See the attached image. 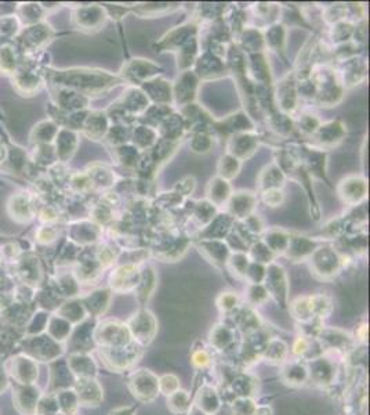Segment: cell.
I'll list each match as a JSON object with an SVG mask.
<instances>
[{
    "instance_id": "1",
    "label": "cell",
    "mask_w": 370,
    "mask_h": 415,
    "mask_svg": "<svg viewBox=\"0 0 370 415\" xmlns=\"http://www.w3.org/2000/svg\"><path fill=\"white\" fill-rule=\"evenodd\" d=\"M129 388L135 397L142 403H151L158 397L159 393V379L158 376L148 371L139 369L135 372L129 381Z\"/></svg>"
},
{
    "instance_id": "2",
    "label": "cell",
    "mask_w": 370,
    "mask_h": 415,
    "mask_svg": "<svg viewBox=\"0 0 370 415\" xmlns=\"http://www.w3.org/2000/svg\"><path fill=\"white\" fill-rule=\"evenodd\" d=\"M132 339L139 346L149 345L158 331V322L148 310H139L128 323Z\"/></svg>"
},
{
    "instance_id": "3",
    "label": "cell",
    "mask_w": 370,
    "mask_h": 415,
    "mask_svg": "<svg viewBox=\"0 0 370 415\" xmlns=\"http://www.w3.org/2000/svg\"><path fill=\"white\" fill-rule=\"evenodd\" d=\"M95 341L104 348H121L132 342V335L126 324L119 322H107L95 331Z\"/></svg>"
},
{
    "instance_id": "4",
    "label": "cell",
    "mask_w": 370,
    "mask_h": 415,
    "mask_svg": "<svg viewBox=\"0 0 370 415\" xmlns=\"http://www.w3.org/2000/svg\"><path fill=\"white\" fill-rule=\"evenodd\" d=\"M102 350H104V357L108 366L116 371L132 367L142 356V348L136 342H132L121 348H104Z\"/></svg>"
},
{
    "instance_id": "5",
    "label": "cell",
    "mask_w": 370,
    "mask_h": 415,
    "mask_svg": "<svg viewBox=\"0 0 370 415\" xmlns=\"http://www.w3.org/2000/svg\"><path fill=\"white\" fill-rule=\"evenodd\" d=\"M311 256V269L317 276L322 279L337 276L341 268V261L331 248H321L315 251Z\"/></svg>"
},
{
    "instance_id": "6",
    "label": "cell",
    "mask_w": 370,
    "mask_h": 415,
    "mask_svg": "<svg viewBox=\"0 0 370 415\" xmlns=\"http://www.w3.org/2000/svg\"><path fill=\"white\" fill-rule=\"evenodd\" d=\"M266 289L268 291V294H271L278 303H280L282 308L286 306L287 302V278L285 275V270L278 266V265H271L267 270H266Z\"/></svg>"
},
{
    "instance_id": "7",
    "label": "cell",
    "mask_w": 370,
    "mask_h": 415,
    "mask_svg": "<svg viewBox=\"0 0 370 415\" xmlns=\"http://www.w3.org/2000/svg\"><path fill=\"white\" fill-rule=\"evenodd\" d=\"M366 182L359 176H348L338 185L341 199L350 205H357L366 198Z\"/></svg>"
},
{
    "instance_id": "8",
    "label": "cell",
    "mask_w": 370,
    "mask_h": 415,
    "mask_svg": "<svg viewBox=\"0 0 370 415\" xmlns=\"http://www.w3.org/2000/svg\"><path fill=\"white\" fill-rule=\"evenodd\" d=\"M141 273L136 265H125L116 269L111 277V285L118 292H130L137 288Z\"/></svg>"
},
{
    "instance_id": "9",
    "label": "cell",
    "mask_w": 370,
    "mask_h": 415,
    "mask_svg": "<svg viewBox=\"0 0 370 415\" xmlns=\"http://www.w3.org/2000/svg\"><path fill=\"white\" fill-rule=\"evenodd\" d=\"M79 389L78 397L86 406H98L102 400V389L92 378H82L79 379Z\"/></svg>"
},
{
    "instance_id": "10",
    "label": "cell",
    "mask_w": 370,
    "mask_h": 415,
    "mask_svg": "<svg viewBox=\"0 0 370 415\" xmlns=\"http://www.w3.org/2000/svg\"><path fill=\"white\" fill-rule=\"evenodd\" d=\"M257 144H259L257 138H253L250 135H246V133H242V135L233 136L230 140L228 151L235 158L245 159V158H249L256 151Z\"/></svg>"
},
{
    "instance_id": "11",
    "label": "cell",
    "mask_w": 370,
    "mask_h": 415,
    "mask_svg": "<svg viewBox=\"0 0 370 415\" xmlns=\"http://www.w3.org/2000/svg\"><path fill=\"white\" fill-rule=\"evenodd\" d=\"M308 374L315 383L330 385L336 378V367L327 359H314V362L311 363V369H308Z\"/></svg>"
},
{
    "instance_id": "12",
    "label": "cell",
    "mask_w": 370,
    "mask_h": 415,
    "mask_svg": "<svg viewBox=\"0 0 370 415\" xmlns=\"http://www.w3.org/2000/svg\"><path fill=\"white\" fill-rule=\"evenodd\" d=\"M254 204H256V197L252 192H236L235 195H232L231 201H230V212L233 216L236 218H247L250 216L252 211L254 209Z\"/></svg>"
},
{
    "instance_id": "13",
    "label": "cell",
    "mask_w": 370,
    "mask_h": 415,
    "mask_svg": "<svg viewBox=\"0 0 370 415\" xmlns=\"http://www.w3.org/2000/svg\"><path fill=\"white\" fill-rule=\"evenodd\" d=\"M318 336L329 350H347L351 345V338L340 329H322Z\"/></svg>"
},
{
    "instance_id": "14",
    "label": "cell",
    "mask_w": 370,
    "mask_h": 415,
    "mask_svg": "<svg viewBox=\"0 0 370 415\" xmlns=\"http://www.w3.org/2000/svg\"><path fill=\"white\" fill-rule=\"evenodd\" d=\"M220 406H221L220 396L217 395V392L212 386H203L199 390V393L196 396V406L195 407H198L199 410H202L207 415H213L217 413Z\"/></svg>"
},
{
    "instance_id": "15",
    "label": "cell",
    "mask_w": 370,
    "mask_h": 415,
    "mask_svg": "<svg viewBox=\"0 0 370 415\" xmlns=\"http://www.w3.org/2000/svg\"><path fill=\"white\" fill-rule=\"evenodd\" d=\"M315 241L304 238V237H294L289 239V245H287V256L294 259V261H300L304 259L307 256H311L315 252Z\"/></svg>"
},
{
    "instance_id": "16",
    "label": "cell",
    "mask_w": 370,
    "mask_h": 415,
    "mask_svg": "<svg viewBox=\"0 0 370 415\" xmlns=\"http://www.w3.org/2000/svg\"><path fill=\"white\" fill-rule=\"evenodd\" d=\"M282 376L286 383L292 386H301L308 381L310 374H308V369L304 364H301L300 362H294L283 369Z\"/></svg>"
},
{
    "instance_id": "17",
    "label": "cell",
    "mask_w": 370,
    "mask_h": 415,
    "mask_svg": "<svg viewBox=\"0 0 370 415\" xmlns=\"http://www.w3.org/2000/svg\"><path fill=\"white\" fill-rule=\"evenodd\" d=\"M207 195L212 199V202H214L216 205H221L223 202L228 201L231 197V185L221 179V178H216L210 182V185L207 187Z\"/></svg>"
},
{
    "instance_id": "18",
    "label": "cell",
    "mask_w": 370,
    "mask_h": 415,
    "mask_svg": "<svg viewBox=\"0 0 370 415\" xmlns=\"http://www.w3.org/2000/svg\"><path fill=\"white\" fill-rule=\"evenodd\" d=\"M155 286H156V275L153 273V270L151 268H148L146 270H144L141 273L139 285L136 288L141 305H144L152 296Z\"/></svg>"
},
{
    "instance_id": "19",
    "label": "cell",
    "mask_w": 370,
    "mask_h": 415,
    "mask_svg": "<svg viewBox=\"0 0 370 415\" xmlns=\"http://www.w3.org/2000/svg\"><path fill=\"white\" fill-rule=\"evenodd\" d=\"M196 85H198V81L193 74H191L189 71L183 74L177 82V86H176V97L179 98V101H181V103L191 101L195 94Z\"/></svg>"
},
{
    "instance_id": "20",
    "label": "cell",
    "mask_w": 370,
    "mask_h": 415,
    "mask_svg": "<svg viewBox=\"0 0 370 415\" xmlns=\"http://www.w3.org/2000/svg\"><path fill=\"white\" fill-rule=\"evenodd\" d=\"M210 343L217 350L228 349L233 343V331L227 325H216V328L210 332Z\"/></svg>"
},
{
    "instance_id": "21",
    "label": "cell",
    "mask_w": 370,
    "mask_h": 415,
    "mask_svg": "<svg viewBox=\"0 0 370 415\" xmlns=\"http://www.w3.org/2000/svg\"><path fill=\"white\" fill-rule=\"evenodd\" d=\"M259 180H260V187L264 188V190L279 188L282 185V183H283V180H285V175H283L282 169L278 165L273 164V165L267 166L261 172Z\"/></svg>"
},
{
    "instance_id": "22",
    "label": "cell",
    "mask_w": 370,
    "mask_h": 415,
    "mask_svg": "<svg viewBox=\"0 0 370 415\" xmlns=\"http://www.w3.org/2000/svg\"><path fill=\"white\" fill-rule=\"evenodd\" d=\"M293 84L294 82H290L287 78H285L278 88V103H280V108L283 111H290L294 108L296 89Z\"/></svg>"
},
{
    "instance_id": "23",
    "label": "cell",
    "mask_w": 370,
    "mask_h": 415,
    "mask_svg": "<svg viewBox=\"0 0 370 415\" xmlns=\"http://www.w3.org/2000/svg\"><path fill=\"white\" fill-rule=\"evenodd\" d=\"M292 313H293V317H296L301 323H313L315 319L311 308V298L303 296L294 301L292 303Z\"/></svg>"
},
{
    "instance_id": "24",
    "label": "cell",
    "mask_w": 370,
    "mask_h": 415,
    "mask_svg": "<svg viewBox=\"0 0 370 415\" xmlns=\"http://www.w3.org/2000/svg\"><path fill=\"white\" fill-rule=\"evenodd\" d=\"M287 355V345L282 339H271L267 342L263 356L270 362V363H282Z\"/></svg>"
},
{
    "instance_id": "25",
    "label": "cell",
    "mask_w": 370,
    "mask_h": 415,
    "mask_svg": "<svg viewBox=\"0 0 370 415\" xmlns=\"http://www.w3.org/2000/svg\"><path fill=\"white\" fill-rule=\"evenodd\" d=\"M318 132V138L324 144H336L344 136V126L340 122H329L326 125H321Z\"/></svg>"
},
{
    "instance_id": "26",
    "label": "cell",
    "mask_w": 370,
    "mask_h": 415,
    "mask_svg": "<svg viewBox=\"0 0 370 415\" xmlns=\"http://www.w3.org/2000/svg\"><path fill=\"white\" fill-rule=\"evenodd\" d=\"M167 407L176 413V414H188L189 409L192 407L191 403V396L188 395V392L184 390H177L173 395L167 396Z\"/></svg>"
},
{
    "instance_id": "27",
    "label": "cell",
    "mask_w": 370,
    "mask_h": 415,
    "mask_svg": "<svg viewBox=\"0 0 370 415\" xmlns=\"http://www.w3.org/2000/svg\"><path fill=\"white\" fill-rule=\"evenodd\" d=\"M240 166H242L240 159L235 158L231 154H227L219 162V173H220L221 179L230 180V179H233L239 173Z\"/></svg>"
},
{
    "instance_id": "28",
    "label": "cell",
    "mask_w": 370,
    "mask_h": 415,
    "mask_svg": "<svg viewBox=\"0 0 370 415\" xmlns=\"http://www.w3.org/2000/svg\"><path fill=\"white\" fill-rule=\"evenodd\" d=\"M158 71V67L153 65L149 61L145 60H135L130 65H129V72L128 75L132 77L135 81L136 79H145L151 75H153Z\"/></svg>"
},
{
    "instance_id": "29",
    "label": "cell",
    "mask_w": 370,
    "mask_h": 415,
    "mask_svg": "<svg viewBox=\"0 0 370 415\" xmlns=\"http://www.w3.org/2000/svg\"><path fill=\"white\" fill-rule=\"evenodd\" d=\"M125 98H126L125 105L132 112H141L148 105V100H146L145 94L139 92V91H136V89H132V91L126 93V97Z\"/></svg>"
},
{
    "instance_id": "30",
    "label": "cell",
    "mask_w": 370,
    "mask_h": 415,
    "mask_svg": "<svg viewBox=\"0 0 370 415\" xmlns=\"http://www.w3.org/2000/svg\"><path fill=\"white\" fill-rule=\"evenodd\" d=\"M238 324H239V327H240L247 335H250V334L259 331L261 322H260L257 313H254L253 310H246V312H243V313L239 315Z\"/></svg>"
},
{
    "instance_id": "31",
    "label": "cell",
    "mask_w": 370,
    "mask_h": 415,
    "mask_svg": "<svg viewBox=\"0 0 370 415\" xmlns=\"http://www.w3.org/2000/svg\"><path fill=\"white\" fill-rule=\"evenodd\" d=\"M289 239L287 235H285L283 232H270L266 238V245L268 246V249L274 253V252H283L287 249L289 245Z\"/></svg>"
},
{
    "instance_id": "32",
    "label": "cell",
    "mask_w": 370,
    "mask_h": 415,
    "mask_svg": "<svg viewBox=\"0 0 370 415\" xmlns=\"http://www.w3.org/2000/svg\"><path fill=\"white\" fill-rule=\"evenodd\" d=\"M155 132L148 128V126H139L135 131V136H133V141L139 148H146L149 147L153 141H155Z\"/></svg>"
},
{
    "instance_id": "33",
    "label": "cell",
    "mask_w": 370,
    "mask_h": 415,
    "mask_svg": "<svg viewBox=\"0 0 370 415\" xmlns=\"http://www.w3.org/2000/svg\"><path fill=\"white\" fill-rule=\"evenodd\" d=\"M212 138L203 132L196 133L191 140V150L196 154H206L212 148Z\"/></svg>"
},
{
    "instance_id": "34",
    "label": "cell",
    "mask_w": 370,
    "mask_h": 415,
    "mask_svg": "<svg viewBox=\"0 0 370 415\" xmlns=\"http://www.w3.org/2000/svg\"><path fill=\"white\" fill-rule=\"evenodd\" d=\"M159 390L163 392L166 396L173 395L174 392L180 390V379L173 374H166L159 379Z\"/></svg>"
},
{
    "instance_id": "35",
    "label": "cell",
    "mask_w": 370,
    "mask_h": 415,
    "mask_svg": "<svg viewBox=\"0 0 370 415\" xmlns=\"http://www.w3.org/2000/svg\"><path fill=\"white\" fill-rule=\"evenodd\" d=\"M247 296L253 305H261L268 299V291L260 284H252L249 286Z\"/></svg>"
},
{
    "instance_id": "36",
    "label": "cell",
    "mask_w": 370,
    "mask_h": 415,
    "mask_svg": "<svg viewBox=\"0 0 370 415\" xmlns=\"http://www.w3.org/2000/svg\"><path fill=\"white\" fill-rule=\"evenodd\" d=\"M267 44L277 50H283V44H285V29L282 25L273 27L270 32H267Z\"/></svg>"
},
{
    "instance_id": "37",
    "label": "cell",
    "mask_w": 370,
    "mask_h": 415,
    "mask_svg": "<svg viewBox=\"0 0 370 415\" xmlns=\"http://www.w3.org/2000/svg\"><path fill=\"white\" fill-rule=\"evenodd\" d=\"M256 407L249 397H239L233 402V415H254Z\"/></svg>"
},
{
    "instance_id": "38",
    "label": "cell",
    "mask_w": 370,
    "mask_h": 415,
    "mask_svg": "<svg viewBox=\"0 0 370 415\" xmlns=\"http://www.w3.org/2000/svg\"><path fill=\"white\" fill-rule=\"evenodd\" d=\"M230 265L232 266V273L236 275L238 277H246V272H247V258L246 255L242 253H235L232 255L230 259Z\"/></svg>"
},
{
    "instance_id": "39",
    "label": "cell",
    "mask_w": 370,
    "mask_h": 415,
    "mask_svg": "<svg viewBox=\"0 0 370 415\" xmlns=\"http://www.w3.org/2000/svg\"><path fill=\"white\" fill-rule=\"evenodd\" d=\"M285 199V194L280 188H270V190H264L263 192V201L268 205V206H279Z\"/></svg>"
},
{
    "instance_id": "40",
    "label": "cell",
    "mask_w": 370,
    "mask_h": 415,
    "mask_svg": "<svg viewBox=\"0 0 370 415\" xmlns=\"http://www.w3.org/2000/svg\"><path fill=\"white\" fill-rule=\"evenodd\" d=\"M252 255L253 258L256 259V263L259 262H271V259L274 258V253L268 249V246L264 244V242H259L253 246V251H252Z\"/></svg>"
},
{
    "instance_id": "41",
    "label": "cell",
    "mask_w": 370,
    "mask_h": 415,
    "mask_svg": "<svg viewBox=\"0 0 370 415\" xmlns=\"http://www.w3.org/2000/svg\"><path fill=\"white\" fill-rule=\"evenodd\" d=\"M321 126L320 119H317L313 115H303L300 119V131H303L304 133H315Z\"/></svg>"
},
{
    "instance_id": "42",
    "label": "cell",
    "mask_w": 370,
    "mask_h": 415,
    "mask_svg": "<svg viewBox=\"0 0 370 415\" xmlns=\"http://www.w3.org/2000/svg\"><path fill=\"white\" fill-rule=\"evenodd\" d=\"M217 303H219V308H220L223 312L230 313L232 310H235L236 306H238V296H236L235 294H232V292H226V294H223V295L219 298Z\"/></svg>"
},
{
    "instance_id": "43",
    "label": "cell",
    "mask_w": 370,
    "mask_h": 415,
    "mask_svg": "<svg viewBox=\"0 0 370 415\" xmlns=\"http://www.w3.org/2000/svg\"><path fill=\"white\" fill-rule=\"evenodd\" d=\"M192 364L196 369H209L210 364H212V356L205 349L198 350V352H193V355H192Z\"/></svg>"
},
{
    "instance_id": "44",
    "label": "cell",
    "mask_w": 370,
    "mask_h": 415,
    "mask_svg": "<svg viewBox=\"0 0 370 415\" xmlns=\"http://www.w3.org/2000/svg\"><path fill=\"white\" fill-rule=\"evenodd\" d=\"M310 336H300L296 339L294 345H293V353L297 356H304L310 352L311 348V341L308 339Z\"/></svg>"
},
{
    "instance_id": "45",
    "label": "cell",
    "mask_w": 370,
    "mask_h": 415,
    "mask_svg": "<svg viewBox=\"0 0 370 415\" xmlns=\"http://www.w3.org/2000/svg\"><path fill=\"white\" fill-rule=\"evenodd\" d=\"M136 407H121L115 411H112L111 415H135Z\"/></svg>"
},
{
    "instance_id": "46",
    "label": "cell",
    "mask_w": 370,
    "mask_h": 415,
    "mask_svg": "<svg viewBox=\"0 0 370 415\" xmlns=\"http://www.w3.org/2000/svg\"><path fill=\"white\" fill-rule=\"evenodd\" d=\"M366 335H368V325L364 324L358 329V339L359 341H366Z\"/></svg>"
},
{
    "instance_id": "47",
    "label": "cell",
    "mask_w": 370,
    "mask_h": 415,
    "mask_svg": "<svg viewBox=\"0 0 370 415\" xmlns=\"http://www.w3.org/2000/svg\"><path fill=\"white\" fill-rule=\"evenodd\" d=\"M186 415H207L206 413H203L202 410H199L198 407H191L189 409V411H188V414Z\"/></svg>"
}]
</instances>
